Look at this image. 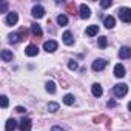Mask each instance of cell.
<instances>
[{"label":"cell","mask_w":131,"mask_h":131,"mask_svg":"<svg viewBox=\"0 0 131 131\" xmlns=\"http://www.w3.org/2000/svg\"><path fill=\"white\" fill-rule=\"evenodd\" d=\"M126 93H128V85L126 83H117V85L113 86V94L116 97H123Z\"/></svg>","instance_id":"cell-1"},{"label":"cell","mask_w":131,"mask_h":131,"mask_svg":"<svg viewBox=\"0 0 131 131\" xmlns=\"http://www.w3.org/2000/svg\"><path fill=\"white\" fill-rule=\"evenodd\" d=\"M119 19L125 23H131V9L129 8H120L119 9Z\"/></svg>","instance_id":"cell-2"},{"label":"cell","mask_w":131,"mask_h":131,"mask_svg":"<svg viewBox=\"0 0 131 131\" xmlns=\"http://www.w3.org/2000/svg\"><path fill=\"white\" fill-rule=\"evenodd\" d=\"M17 22H19V14L14 13V11H9L8 16H6V19H5V23H6L8 26H13V25H16Z\"/></svg>","instance_id":"cell-3"},{"label":"cell","mask_w":131,"mask_h":131,"mask_svg":"<svg viewBox=\"0 0 131 131\" xmlns=\"http://www.w3.org/2000/svg\"><path fill=\"white\" fill-rule=\"evenodd\" d=\"M19 128H20V131H31V128H32V122H31V119H29V117H23V119L20 120Z\"/></svg>","instance_id":"cell-4"},{"label":"cell","mask_w":131,"mask_h":131,"mask_svg":"<svg viewBox=\"0 0 131 131\" xmlns=\"http://www.w3.org/2000/svg\"><path fill=\"white\" fill-rule=\"evenodd\" d=\"M106 60L105 59H96L94 62H93V70L94 71H102V70H105V67H106Z\"/></svg>","instance_id":"cell-5"},{"label":"cell","mask_w":131,"mask_h":131,"mask_svg":"<svg viewBox=\"0 0 131 131\" xmlns=\"http://www.w3.org/2000/svg\"><path fill=\"white\" fill-rule=\"evenodd\" d=\"M79 14H80V17H82L83 20L90 19V17H91V9H90V6H86L85 3H82L80 8H79Z\"/></svg>","instance_id":"cell-6"},{"label":"cell","mask_w":131,"mask_h":131,"mask_svg":"<svg viewBox=\"0 0 131 131\" xmlns=\"http://www.w3.org/2000/svg\"><path fill=\"white\" fill-rule=\"evenodd\" d=\"M57 48H59V43H57L56 40H48V42L43 43V49H45L46 52H54Z\"/></svg>","instance_id":"cell-7"},{"label":"cell","mask_w":131,"mask_h":131,"mask_svg":"<svg viewBox=\"0 0 131 131\" xmlns=\"http://www.w3.org/2000/svg\"><path fill=\"white\" fill-rule=\"evenodd\" d=\"M25 54L28 56V57H36L37 54H39V48H37V45H28L26 48H25Z\"/></svg>","instance_id":"cell-8"},{"label":"cell","mask_w":131,"mask_h":131,"mask_svg":"<svg viewBox=\"0 0 131 131\" xmlns=\"http://www.w3.org/2000/svg\"><path fill=\"white\" fill-rule=\"evenodd\" d=\"M43 16H45V8L40 6V5H36L32 8V17L34 19H42Z\"/></svg>","instance_id":"cell-9"},{"label":"cell","mask_w":131,"mask_h":131,"mask_svg":"<svg viewBox=\"0 0 131 131\" xmlns=\"http://www.w3.org/2000/svg\"><path fill=\"white\" fill-rule=\"evenodd\" d=\"M62 40H63V43H65V45L71 46V45L74 43V37H73L71 31H65V32H63V36H62Z\"/></svg>","instance_id":"cell-10"},{"label":"cell","mask_w":131,"mask_h":131,"mask_svg":"<svg viewBox=\"0 0 131 131\" xmlns=\"http://www.w3.org/2000/svg\"><path fill=\"white\" fill-rule=\"evenodd\" d=\"M119 57H120L122 60L129 59V57H131V48H128V46H122L120 51H119Z\"/></svg>","instance_id":"cell-11"},{"label":"cell","mask_w":131,"mask_h":131,"mask_svg":"<svg viewBox=\"0 0 131 131\" xmlns=\"http://www.w3.org/2000/svg\"><path fill=\"white\" fill-rule=\"evenodd\" d=\"M91 91H93V96H94V97H100V96L103 94V88H102L100 83H93Z\"/></svg>","instance_id":"cell-12"},{"label":"cell","mask_w":131,"mask_h":131,"mask_svg":"<svg viewBox=\"0 0 131 131\" xmlns=\"http://www.w3.org/2000/svg\"><path fill=\"white\" fill-rule=\"evenodd\" d=\"M114 76L119 77V79H122L125 76V67H123L122 63H117L116 67H114Z\"/></svg>","instance_id":"cell-13"},{"label":"cell","mask_w":131,"mask_h":131,"mask_svg":"<svg viewBox=\"0 0 131 131\" xmlns=\"http://www.w3.org/2000/svg\"><path fill=\"white\" fill-rule=\"evenodd\" d=\"M0 57H2V60H3V62H13L14 54H13L9 49H3L2 52H0Z\"/></svg>","instance_id":"cell-14"},{"label":"cell","mask_w":131,"mask_h":131,"mask_svg":"<svg viewBox=\"0 0 131 131\" xmlns=\"http://www.w3.org/2000/svg\"><path fill=\"white\" fill-rule=\"evenodd\" d=\"M103 25H105V28L111 29V28L116 26V19H114L113 16H106V17L103 19Z\"/></svg>","instance_id":"cell-15"},{"label":"cell","mask_w":131,"mask_h":131,"mask_svg":"<svg viewBox=\"0 0 131 131\" xmlns=\"http://www.w3.org/2000/svg\"><path fill=\"white\" fill-rule=\"evenodd\" d=\"M31 32H32L37 39L43 36V31H42V28H40V25H39V23H32V25H31Z\"/></svg>","instance_id":"cell-16"},{"label":"cell","mask_w":131,"mask_h":131,"mask_svg":"<svg viewBox=\"0 0 131 131\" xmlns=\"http://www.w3.org/2000/svg\"><path fill=\"white\" fill-rule=\"evenodd\" d=\"M16 128H17V122L14 119H8L6 125H5V131H14Z\"/></svg>","instance_id":"cell-17"},{"label":"cell","mask_w":131,"mask_h":131,"mask_svg":"<svg viewBox=\"0 0 131 131\" xmlns=\"http://www.w3.org/2000/svg\"><path fill=\"white\" fill-rule=\"evenodd\" d=\"M96 34H99V26H97V25H91V26L86 28V36L94 37Z\"/></svg>","instance_id":"cell-18"},{"label":"cell","mask_w":131,"mask_h":131,"mask_svg":"<svg viewBox=\"0 0 131 131\" xmlns=\"http://www.w3.org/2000/svg\"><path fill=\"white\" fill-rule=\"evenodd\" d=\"M57 23H59L60 26H67V25H68V17L65 16V14L57 16Z\"/></svg>","instance_id":"cell-19"},{"label":"cell","mask_w":131,"mask_h":131,"mask_svg":"<svg viewBox=\"0 0 131 131\" xmlns=\"http://www.w3.org/2000/svg\"><path fill=\"white\" fill-rule=\"evenodd\" d=\"M63 103H65V105H68V106L74 105V96H73V94H65V97H63Z\"/></svg>","instance_id":"cell-20"},{"label":"cell","mask_w":131,"mask_h":131,"mask_svg":"<svg viewBox=\"0 0 131 131\" xmlns=\"http://www.w3.org/2000/svg\"><path fill=\"white\" fill-rule=\"evenodd\" d=\"M20 40H22V39H20L19 32H13V34L8 36V42H9V43H17V42H20Z\"/></svg>","instance_id":"cell-21"},{"label":"cell","mask_w":131,"mask_h":131,"mask_svg":"<svg viewBox=\"0 0 131 131\" xmlns=\"http://www.w3.org/2000/svg\"><path fill=\"white\" fill-rule=\"evenodd\" d=\"M45 88H46V91H48L49 94H54V93H56V83H54L52 80H48L46 85H45Z\"/></svg>","instance_id":"cell-22"},{"label":"cell","mask_w":131,"mask_h":131,"mask_svg":"<svg viewBox=\"0 0 131 131\" xmlns=\"http://www.w3.org/2000/svg\"><path fill=\"white\" fill-rule=\"evenodd\" d=\"M48 110H49V113H56V111H59V103H56V102H49V103H48Z\"/></svg>","instance_id":"cell-23"},{"label":"cell","mask_w":131,"mask_h":131,"mask_svg":"<svg viewBox=\"0 0 131 131\" xmlns=\"http://www.w3.org/2000/svg\"><path fill=\"white\" fill-rule=\"evenodd\" d=\"M68 68H70L71 71H76V70L79 68V65H77V62H76V60H73V59H71V60H68Z\"/></svg>","instance_id":"cell-24"},{"label":"cell","mask_w":131,"mask_h":131,"mask_svg":"<svg viewBox=\"0 0 131 131\" xmlns=\"http://www.w3.org/2000/svg\"><path fill=\"white\" fill-rule=\"evenodd\" d=\"M99 46H100V48H106V37H105V36L99 37Z\"/></svg>","instance_id":"cell-25"},{"label":"cell","mask_w":131,"mask_h":131,"mask_svg":"<svg viewBox=\"0 0 131 131\" xmlns=\"http://www.w3.org/2000/svg\"><path fill=\"white\" fill-rule=\"evenodd\" d=\"M111 5H113L111 0H103V2H100V6H102V8H108V6H111Z\"/></svg>","instance_id":"cell-26"},{"label":"cell","mask_w":131,"mask_h":131,"mask_svg":"<svg viewBox=\"0 0 131 131\" xmlns=\"http://www.w3.org/2000/svg\"><path fill=\"white\" fill-rule=\"evenodd\" d=\"M0 99H2V108H6L8 106V97L6 96H2Z\"/></svg>","instance_id":"cell-27"},{"label":"cell","mask_w":131,"mask_h":131,"mask_svg":"<svg viewBox=\"0 0 131 131\" xmlns=\"http://www.w3.org/2000/svg\"><path fill=\"white\" fill-rule=\"evenodd\" d=\"M6 9H8V3L3 2L2 5H0V13H6Z\"/></svg>","instance_id":"cell-28"},{"label":"cell","mask_w":131,"mask_h":131,"mask_svg":"<svg viewBox=\"0 0 131 131\" xmlns=\"http://www.w3.org/2000/svg\"><path fill=\"white\" fill-rule=\"evenodd\" d=\"M19 36H20V39H23V37H26V29H23V28H22V29L19 31Z\"/></svg>","instance_id":"cell-29"},{"label":"cell","mask_w":131,"mask_h":131,"mask_svg":"<svg viewBox=\"0 0 131 131\" xmlns=\"http://www.w3.org/2000/svg\"><path fill=\"white\" fill-rule=\"evenodd\" d=\"M51 131H65L62 126H59V125H54L52 128H51Z\"/></svg>","instance_id":"cell-30"},{"label":"cell","mask_w":131,"mask_h":131,"mask_svg":"<svg viewBox=\"0 0 131 131\" xmlns=\"http://www.w3.org/2000/svg\"><path fill=\"white\" fill-rule=\"evenodd\" d=\"M106 106H108V108H114V106H116V102H114V100H110V102L106 103Z\"/></svg>","instance_id":"cell-31"},{"label":"cell","mask_w":131,"mask_h":131,"mask_svg":"<svg viewBox=\"0 0 131 131\" xmlns=\"http://www.w3.org/2000/svg\"><path fill=\"white\" fill-rule=\"evenodd\" d=\"M16 111H17V113H25L26 110H25L23 106H17V108H16Z\"/></svg>","instance_id":"cell-32"},{"label":"cell","mask_w":131,"mask_h":131,"mask_svg":"<svg viewBox=\"0 0 131 131\" xmlns=\"http://www.w3.org/2000/svg\"><path fill=\"white\" fill-rule=\"evenodd\" d=\"M128 111H131V102L128 103Z\"/></svg>","instance_id":"cell-33"}]
</instances>
